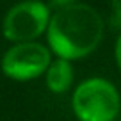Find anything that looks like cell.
Segmentation results:
<instances>
[{"label": "cell", "instance_id": "obj_1", "mask_svg": "<svg viewBox=\"0 0 121 121\" xmlns=\"http://www.w3.org/2000/svg\"><path fill=\"white\" fill-rule=\"evenodd\" d=\"M105 34V22L98 9L89 4H75L52 13L46 30V45L53 57L80 60L100 46Z\"/></svg>", "mask_w": 121, "mask_h": 121}, {"label": "cell", "instance_id": "obj_5", "mask_svg": "<svg viewBox=\"0 0 121 121\" xmlns=\"http://www.w3.org/2000/svg\"><path fill=\"white\" fill-rule=\"evenodd\" d=\"M75 80L73 62L60 57H53L45 73V86L52 95H64L71 89Z\"/></svg>", "mask_w": 121, "mask_h": 121}, {"label": "cell", "instance_id": "obj_7", "mask_svg": "<svg viewBox=\"0 0 121 121\" xmlns=\"http://www.w3.org/2000/svg\"><path fill=\"white\" fill-rule=\"evenodd\" d=\"M110 11H112L114 23L121 27V0H110Z\"/></svg>", "mask_w": 121, "mask_h": 121}, {"label": "cell", "instance_id": "obj_6", "mask_svg": "<svg viewBox=\"0 0 121 121\" xmlns=\"http://www.w3.org/2000/svg\"><path fill=\"white\" fill-rule=\"evenodd\" d=\"M82 0H46V4L50 5L52 11H59V9H64V7H69V5H75V4H80Z\"/></svg>", "mask_w": 121, "mask_h": 121}, {"label": "cell", "instance_id": "obj_2", "mask_svg": "<svg viewBox=\"0 0 121 121\" xmlns=\"http://www.w3.org/2000/svg\"><path fill=\"white\" fill-rule=\"evenodd\" d=\"M71 110L78 121H116L121 95L109 78L89 77L73 89Z\"/></svg>", "mask_w": 121, "mask_h": 121}, {"label": "cell", "instance_id": "obj_4", "mask_svg": "<svg viewBox=\"0 0 121 121\" xmlns=\"http://www.w3.org/2000/svg\"><path fill=\"white\" fill-rule=\"evenodd\" d=\"M52 60V50L41 41L14 43L4 52L0 59V69L14 82H30L45 77Z\"/></svg>", "mask_w": 121, "mask_h": 121}, {"label": "cell", "instance_id": "obj_3", "mask_svg": "<svg viewBox=\"0 0 121 121\" xmlns=\"http://www.w3.org/2000/svg\"><path fill=\"white\" fill-rule=\"evenodd\" d=\"M52 9L43 0H22L11 5L2 18V34L11 45L38 41L46 36Z\"/></svg>", "mask_w": 121, "mask_h": 121}, {"label": "cell", "instance_id": "obj_8", "mask_svg": "<svg viewBox=\"0 0 121 121\" xmlns=\"http://www.w3.org/2000/svg\"><path fill=\"white\" fill-rule=\"evenodd\" d=\"M114 59H116V64L121 71V32L116 38V45H114Z\"/></svg>", "mask_w": 121, "mask_h": 121}]
</instances>
